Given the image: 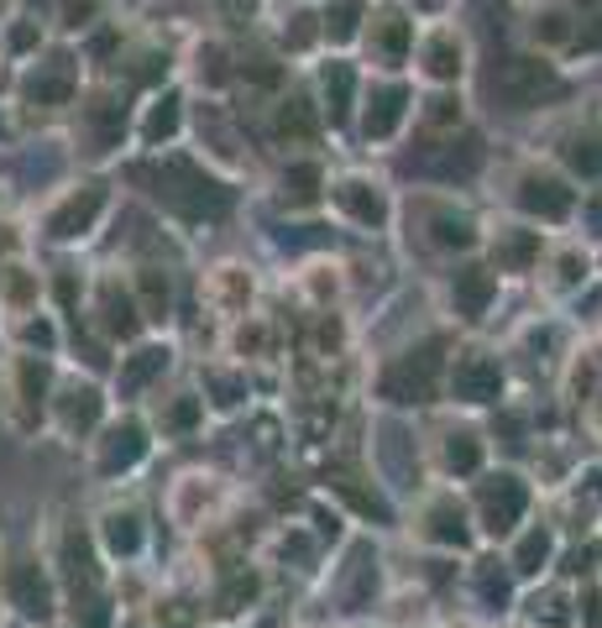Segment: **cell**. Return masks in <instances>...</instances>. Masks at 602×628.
<instances>
[{
    "label": "cell",
    "mask_w": 602,
    "mask_h": 628,
    "mask_svg": "<svg viewBox=\"0 0 602 628\" xmlns=\"http://www.w3.org/2000/svg\"><path fill=\"white\" fill-rule=\"evenodd\" d=\"M131 179L148 183L157 209L179 226H210L231 215V183L194 152H157L142 168H131Z\"/></svg>",
    "instance_id": "cell-1"
},
{
    "label": "cell",
    "mask_w": 602,
    "mask_h": 628,
    "mask_svg": "<svg viewBox=\"0 0 602 628\" xmlns=\"http://www.w3.org/2000/svg\"><path fill=\"white\" fill-rule=\"evenodd\" d=\"M446 367H451V341L446 335H424L414 346H404L398 357L383 361L372 393L388 409H424L446 393Z\"/></svg>",
    "instance_id": "cell-2"
},
{
    "label": "cell",
    "mask_w": 602,
    "mask_h": 628,
    "mask_svg": "<svg viewBox=\"0 0 602 628\" xmlns=\"http://www.w3.org/2000/svg\"><path fill=\"white\" fill-rule=\"evenodd\" d=\"M116 209V189L111 179H74V183H59L42 209H37V236L53 241V246H85L94 241V231L111 220Z\"/></svg>",
    "instance_id": "cell-3"
},
{
    "label": "cell",
    "mask_w": 602,
    "mask_h": 628,
    "mask_svg": "<svg viewBox=\"0 0 602 628\" xmlns=\"http://www.w3.org/2000/svg\"><path fill=\"white\" fill-rule=\"evenodd\" d=\"M503 205L513 209V220L545 231V226H572L576 209H581V194L561 168H550L540 157H524L503 179Z\"/></svg>",
    "instance_id": "cell-4"
},
{
    "label": "cell",
    "mask_w": 602,
    "mask_h": 628,
    "mask_svg": "<svg viewBox=\"0 0 602 628\" xmlns=\"http://www.w3.org/2000/svg\"><path fill=\"white\" fill-rule=\"evenodd\" d=\"M53 357H37V351H11L0 361V414L11 430L31 435L42 419H48V403H53Z\"/></svg>",
    "instance_id": "cell-5"
},
{
    "label": "cell",
    "mask_w": 602,
    "mask_h": 628,
    "mask_svg": "<svg viewBox=\"0 0 602 628\" xmlns=\"http://www.w3.org/2000/svg\"><path fill=\"white\" fill-rule=\"evenodd\" d=\"M414 85L404 74H372L361 79V100H357V137L361 148H393L409 126H414Z\"/></svg>",
    "instance_id": "cell-6"
},
{
    "label": "cell",
    "mask_w": 602,
    "mask_h": 628,
    "mask_svg": "<svg viewBox=\"0 0 602 628\" xmlns=\"http://www.w3.org/2000/svg\"><path fill=\"white\" fill-rule=\"evenodd\" d=\"M85 94V53L79 48H42L31 63H22L16 100L37 111H74Z\"/></svg>",
    "instance_id": "cell-7"
},
{
    "label": "cell",
    "mask_w": 602,
    "mask_h": 628,
    "mask_svg": "<svg viewBox=\"0 0 602 628\" xmlns=\"http://www.w3.org/2000/svg\"><path fill=\"white\" fill-rule=\"evenodd\" d=\"M325 209H331L341 226L351 231H367V236H388L393 220H398V200L383 179L361 174V168H346L335 174L331 189H325Z\"/></svg>",
    "instance_id": "cell-8"
},
{
    "label": "cell",
    "mask_w": 602,
    "mask_h": 628,
    "mask_svg": "<svg viewBox=\"0 0 602 628\" xmlns=\"http://www.w3.org/2000/svg\"><path fill=\"white\" fill-rule=\"evenodd\" d=\"M414 79L424 90H461L466 74H472V42L456 22H435V27H420V42H414Z\"/></svg>",
    "instance_id": "cell-9"
},
{
    "label": "cell",
    "mask_w": 602,
    "mask_h": 628,
    "mask_svg": "<svg viewBox=\"0 0 602 628\" xmlns=\"http://www.w3.org/2000/svg\"><path fill=\"white\" fill-rule=\"evenodd\" d=\"M414 42H420V22L398 5V0H383L367 11V27H361L357 48L361 59L372 63V74H404L409 59H414Z\"/></svg>",
    "instance_id": "cell-10"
},
{
    "label": "cell",
    "mask_w": 602,
    "mask_h": 628,
    "mask_svg": "<svg viewBox=\"0 0 602 628\" xmlns=\"http://www.w3.org/2000/svg\"><path fill=\"white\" fill-rule=\"evenodd\" d=\"M529 503H535V492H529V482L518 472H482L477 492H472V524L482 535L503 539L529 518Z\"/></svg>",
    "instance_id": "cell-11"
},
{
    "label": "cell",
    "mask_w": 602,
    "mask_h": 628,
    "mask_svg": "<svg viewBox=\"0 0 602 628\" xmlns=\"http://www.w3.org/2000/svg\"><path fill=\"white\" fill-rule=\"evenodd\" d=\"M420 236L435 257H477L482 252V226L466 205H456L451 194H430L420 200Z\"/></svg>",
    "instance_id": "cell-12"
},
{
    "label": "cell",
    "mask_w": 602,
    "mask_h": 628,
    "mask_svg": "<svg viewBox=\"0 0 602 628\" xmlns=\"http://www.w3.org/2000/svg\"><path fill=\"white\" fill-rule=\"evenodd\" d=\"M446 398L461 403V409H492V403L503 398V357L487 351V346L451 351V367H446Z\"/></svg>",
    "instance_id": "cell-13"
},
{
    "label": "cell",
    "mask_w": 602,
    "mask_h": 628,
    "mask_svg": "<svg viewBox=\"0 0 602 628\" xmlns=\"http://www.w3.org/2000/svg\"><path fill=\"white\" fill-rule=\"evenodd\" d=\"M200 299H205V309H210L215 320L236 325V320H246L257 309V268L241 262V257H220L200 278Z\"/></svg>",
    "instance_id": "cell-14"
},
{
    "label": "cell",
    "mask_w": 602,
    "mask_h": 628,
    "mask_svg": "<svg viewBox=\"0 0 602 628\" xmlns=\"http://www.w3.org/2000/svg\"><path fill=\"white\" fill-rule=\"evenodd\" d=\"M79 142L90 148V157H111L126 142V90L116 79L111 85H94L90 94H79Z\"/></svg>",
    "instance_id": "cell-15"
},
{
    "label": "cell",
    "mask_w": 602,
    "mask_h": 628,
    "mask_svg": "<svg viewBox=\"0 0 602 628\" xmlns=\"http://www.w3.org/2000/svg\"><path fill=\"white\" fill-rule=\"evenodd\" d=\"M482 262L498 272V278H529V272H540L545 262V231L540 226H524V220H503V226H492L487 236H482Z\"/></svg>",
    "instance_id": "cell-16"
},
{
    "label": "cell",
    "mask_w": 602,
    "mask_h": 628,
    "mask_svg": "<svg viewBox=\"0 0 602 628\" xmlns=\"http://www.w3.org/2000/svg\"><path fill=\"white\" fill-rule=\"evenodd\" d=\"M498 94H503L509 111H540V105H550V100L566 94V74H561L550 59H540V53H524V59L503 63Z\"/></svg>",
    "instance_id": "cell-17"
},
{
    "label": "cell",
    "mask_w": 602,
    "mask_h": 628,
    "mask_svg": "<svg viewBox=\"0 0 602 628\" xmlns=\"http://www.w3.org/2000/svg\"><path fill=\"white\" fill-rule=\"evenodd\" d=\"M189 131V100H183L179 85H168V90H152L148 105H137V120H131V142L142 152H174L179 148V137Z\"/></svg>",
    "instance_id": "cell-18"
},
{
    "label": "cell",
    "mask_w": 602,
    "mask_h": 628,
    "mask_svg": "<svg viewBox=\"0 0 602 628\" xmlns=\"http://www.w3.org/2000/svg\"><path fill=\"white\" fill-rule=\"evenodd\" d=\"M268 131L272 142L289 152V157H309V152L320 148V137H325V116H320V105H315V94H278L268 105Z\"/></svg>",
    "instance_id": "cell-19"
},
{
    "label": "cell",
    "mask_w": 602,
    "mask_h": 628,
    "mask_svg": "<svg viewBox=\"0 0 602 628\" xmlns=\"http://www.w3.org/2000/svg\"><path fill=\"white\" fill-rule=\"evenodd\" d=\"M498 289L503 278L487 268L482 257H461L451 272H446V309H451L461 325H482L498 304Z\"/></svg>",
    "instance_id": "cell-20"
},
{
    "label": "cell",
    "mask_w": 602,
    "mask_h": 628,
    "mask_svg": "<svg viewBox=\"0 0 602 628\" xmlns=\"http://www.w3.org/2000/svg\"><path fill=\"white\" fill-rule=\"evenodd\" d=\"M90 320L105 341H137L142 335V309L131 299V283L120 272H100L90 283Z\"/></svg>",
    "instance_id": "cell-21"
},
{
    "label": "cell",
    "mask_w": 602,
    "mask_h": 628,
    "mask_svg": "<svg viewBox=\"0 0 602 628\" xmlns=\"http://www.w3.org/2000/svg\"><path fill=\"white\" fill-rule=\"evenodd\" d=\"M48 419H53V430H59L63 440L94 435V430L105 424V393H100V383H90V377L59 383V388H53V403H48Z\"/></svg>",
    "instance_id": "cell-22"
},
{
    "label": "cell",
    "mask_w": 602,
    "mask_h": 628,
    "mask_svg": "<svg viewBox=\"0 0 602 628\" xmlns=\"http://www.w3.org/2000/svg\"><path fill=\"white\" fill-rule=\"evenodd\" d=\"M357 100H361L357 59H346V53H325V59L315 63V105H320L325 126H346V120L357 116Z\"/></svg>",
    "instance_id": "cell-23"
},
{
    "label": "cell",
    "mask_w": 602,
    "mask_h": 628,
    "mask_svg": "<svg viewBox=\"0 0 602 628\" xmlns=\"http://www.w3.org/2000/svg\"><path fill=\"white\" fill-rule=\"evenodd\" d=\"M325 189H331V174L325 163L309 152V157H289L278 174H272V200L289 209V215H309V209H325Z\"/></svg>",
    "instance_id": "cell-24"
},
{
    "label": "cell",
    "mask_w": 602,
    "mask_h": 628,
    "mask_svg": "<svg viewBox=\"0 0 602 628\" xmlns=\"http://www.w3.org/2000/svg\"><path fill=\"white\" fill-rule=\"evenodd\" d=\"M524 37H529V48H535L540 59L572 53L576 42H581V16H576V5H566V0H535L529 16H524Z\"/></svg>",
    "instance_id": "cell-25"
},
{
    "label": "cell",
    "mask_w": 602,
    "mask_h": 628,
    "mask_svg": "<svg viewBox=\"0 0 602 628\" xmlns=\"http://www.w3.org/2000/svg\"><path fill=\"white\" fill-rule=\"evenodd\" d=\"M148 430H142V419L120 414L116 424H105L100 430V440H94V477H126L131 466H142L148 461Z\"/></svg>",
    "instance_id": "cell-26"
},
{
    "label": "cell",
    "mask_w": 602,
    "mask_h": 628,
    "mask_svg": "<svg viewBox=\"0 0 602 628\" xmlns=\"http://www.w3.org/2000/svg\"><path fill=\"white\" fill-rule=\"evenodd\" d=\"M5 598L11 607L31 618V624H48L53 618V576L42 561H31V555H16L11 566H5Z\"/></svg>",
    "instance_id": "cell-27"
},
{
    "label": "cell",
    "mask_w": 602,
    "mask_h": 628,
    "mask_svg": "<svg viewBox=\"0 0 602 628\" xmlns=\"http://www.w3.org/2000/svg\"><path fill=\"white\" fill-rule=\"evenodd\" d=\"M414 535H420L424 544H435V550H466L477 529H472V513L461 509V498H456V492H435V498L420 509Z\"/></svg>",
    "instance_id": "cell-28"
},
{
    "label": "cell",
    "mask_w": 602,
    "mask_h": 628,
    "mask_svg": "<svg viewBox=\"0 0 602 628\" xmlns=\"http://www.w3.org/2000/svg\"><path fill=\"white\" fill-rule=\"evenodd\" d=\"M48 299V272L31 268L27 257H11L5 268H0V315L11 320V325H22L27 315H37Z\"/></svg>",
    "instance_id": "cell-29"
},
{
    "label": "cell",
    "mask_w": 602,
    "mask_h": 628,
    "mask_svg": "<svg viewBox=\"0 0 602 628\" xmlns=\"http://www.w3.org/2000/svg\"><path fill=\"white\" fill-rule=\"evenodd\" d=\"M183 68H189V79L194 85H205V94H226L231 85H236V53H231V42L226 37H200L194 48H189V59H183Z\"/></svg>",
    "instance_id": "cell-30"
},
{
    "label": "cell",
    "mask_w": 602,
    "mask_h": 628,
    "mask_svg": "<svg viewBox=\"0 0 602 628\" xmlns=\"http://www.w3.org/2000/svg\"><path fill=\"white\" fill-rule=\"evenodd\" d=\"M174 367V346L168 341H142V346H131L116 367V393L120 398H137V393H148L163 372Z\"/></svg>",
    "instance_id": "cell-31"
},
{
    "label": "cell",
    "mask_w": 602,
    "mask_h": 628,
    "mask_svg": "<svg viewBox=\"0 0 602 628\" xmlns=\"http://www.w3.org/2000/svg\"><path fill=\"white\" fill-rule=\"evenodd\" d=\"M131 299L142 309V325H168L174 320V278L163 262H137L131 268Z\"/></svg>",
    "instance_id": "cell-32"
},
{
    "label": "cell",
    "mask_w": 602,
    "mask_h": 628,
    "mask_svg": "<svg viewBox=\"0 0 602 628\" xmlns=\"http://www.w3.org/2000/svg\"><path fill=\"white\" fill-rule=\"evenodd\" d=\"M555 163L572 183H602V131L592 126H572L555 142Z\"/></svg>",
    "instance_id": "cell-33"
},
{
    "label": "cell",
    "mask_w": 602,
    "mask_h": 628,
    "mask_svg": "<svg viewBox=\"0 0 602 628\" xmlns=\"http://www.w3.org/2000/svg\"><path fill=\"white\" fill-rule=\"evenodd\" d=\"M440 472L456 482H466V477H482L487 472V440H482L472 424H456V430H446L440 435Z\"/></svg>",
    "instance_id": "cell-34"
},
{
    "label": "cell",
    "mask_w": 602,
    "mask_h": 628,
    "mask_svg": "<svg viewBox=\"0 0 602 628\" xmlns=\"http://www.w3.org/2000/svg\"><path fill=\"white\" fill-rule=\"evenodd\" d=\"M294 283H299L304 304L320 315V309H331V304L346 294V262H341V257H304Z\"/></svg>",
    "instance_id": "cell-35"
},
{
    "label": "cell",
    "mask_w": 602,
    "mask_h": 628,
    "mask_svg": "<svg viewBox=\"0 0 602 628\" xmlns=\"http://www.w3.org/2000/svg\"><path fill=\"white\" fill-rule=\"evenodd\" d=\"M325 37H320V5H289L283 22H278V59H309L320 53Z\"/></svg>",
    "instance_id": "cell-36"
},
{
    "label": "cell",
    "mask_w": 602,
    "mask_h": 628,
    "mask_svg": "<svg viewBox=\"0 0 602 628\" xmlns=\"http://www.w3.org/2000/svg\"><path fill=\"white\" fill-rule=\"evenodd\" d=\"M142 544H148V529H142V513L137 509H105L100 513V550H105L111 561L142 555Z\"/></svg>",
    "instance_id": "cell-37"
},
{
    "label": "cell",
    "mask_w": 602,
    "mask_h": 628,
    "mask_svg": "<svg viewBox=\"0 0 602 628\" xmlns=\"http://www.w3.org/2000/svg\"><path fill=\"white\" fill-rule=\"evenodd\" d=\"M367 0H325L320 5V37H325V48L331 53H346V48H357L361 27H367Z\"/></svg>",
    "instance_id": "cell-38"
},
{
    "label": "cell",
    "mask_w": 602,
    "mask_h": 628,
    "mask_svg": "<svg viewBox=\"0 0 602 628\" xmlns=\"http://www.w3.org/2000/svg\"><path fill=\"white\" fill-rule=\"evenodd\" d=\"M215 498H220V482L205 477V472H189V477L174 482V498H168V513L179 518L183 529H194V524H205V513L215 509Z\"/></svg>",
    "instance_id": "cell-39"
},
{
    "label": "cell",
    "mask_w": 602,
    "mask_h": 628,
    "mask_svg": "<svg viewBox=\"0 0 602 628\" xmlns=\"http://www.w3.org/2000/svg\"><path fill=\"white\" fill-rule=\"evenodd\" d=\"M414 126L435 131V137H456L466 126V94L461 90H430L424 100H414Z\"/></svg>",
    "instance_id": "cell-40"
},
{
    "label": "cell",
    "mask_w": 602,
    "mask_h": 628,
    "mask_svg": "<svg viewBox=\"0 0 602 628\" xmlns=\"http://www.w3.org/2000/svg\"><path fill=\"white\" fill-rule=\"evenodd\" d=\"M205 414H210V409H205V398H200V393H189V388L168 393V398L157 403V430H163L168 440H189V435L205 424Z\"/></svg>",
    "instance_id": "cell-41"
},
{
    "label": "cell",
    "mask_w": 602,
    "mask_h": 628,
    "mask_svg": "<svg viewBox=\"0 0 602 628\" xmlns=\"http://www.w3.org/2000/svg\"><path fill=\"white\" fill-rule=\"evenodd\" d=\"M53 27L63 42H85L105 27V0H53Z\"/></svg>",
    "instance_id": "cell-42"
},
{
    "label": "cell",
    "mask_w": 602,
    "mask_h": 628,
    "mask_svg": "<svg viewBox=\"0 0 602 628\" xmlns=\"http://www.w3.org/2000/svg\"><path fill=\"white\" fill-rule=\"evenodd\" d=\"M59 555H63V576H68L74 598H79V592H94V550H90V535L68 524V529H63V539H59Z\"/></svg>",
    "instance_id": "cell-43"
},
{
    "label": "cell",
    "mask_w": 602,
    "mask_h": 628,
    "mask_svg": "<svg viewBox=\"0 0 602 628\" xmlns=\"http://www.w3.org/2000/svg\"><path fill=\"white\" fill-rule=\"evenodd\" d=\"M42 48H48V31L37 27L31 16H22V11H16V16H11V22L0 27V59L31 63L37 53H42Z\"/></svg>",
    "instance_id": "cell-44"
},
{
    "label": "cell",
    "mask_w": 602,
    "mask_h": 628,
    "mask_svg": "<svg viewBox=\"0 0 602 628\" xmlns=\"http://www.w3.org/2000/svg\"><path fill=\"white\" fill-rule=\"evenodd\" d=\"M545 283H550V294H576L581 283H587V272H592V257L581 252V246H555L550 252V262H545Z\"/></svg>",
    "instance_id": "cell-45"
},
{
    "label": "cell",
    "mask_w": 602,
    "mask_h": 628,
    "mask_svg": "<svg viewBox=\"0 0 602 628\" xmlns=\"http://www.w3.org/2000/svg\"><path fill=\"white\" fill-rule=\"evenodd\" d=\"M550 555H555V535L545 524H535V529L518 535V544H513V555H509V571L513 576H540L550 566Z\"/></svg>",
    "instance_id": "cell-46"
},
{
    "label": "cell",
    "mask_w": 602,
    "mask_h": 628,
    "mask_svg": "<svg viewBox=\"0 0 602 628\" xmlns=\"http://www.w3.org/2000/svg\"><path fill=\"white\" fill-rule=\"evenodd\" d=\"M241 398H246V372H236V367H210L205 372V409L231 414V409H241Z\"/></svg>",
    "instance_id": "cell-47"
},
{
    "label": "cell",
    "mask_w": 602,
    "mask_h": 628,
    "mask_svg": "<svg viewBox=\"0 0 602 628\" xmlns=\"http://www.w3.org/2000/svg\"><path fill=\"white\" fill-rule=\"evenodd\" d=\"M231 357H241V361L272 357V325L262 320V315H246V320H236V330H231Z\"/></svg>",
    "instance_id": "cell-48"
},
{
    "label": "cell",
    "mask_w": 602,
    "mask_h": 628,
    "mask_svg": "<svg viewBox=\"0 0 602 628\" xmlns=\"http://www.w3.org/2000/svg\"><path fill=\"white\" fill-rule=\"evenodd\" d=\"M257 592H262V576L257 571H231L226 581H220V592H215V607L220 613H241V607H252L257 602Z\"/></svg>",
    "instance_id": "cell-49"
},
{
    "label": "cell",
    "mask_w": 602,
    "mask_h": 628,
    "mask_svg": "<svg viewBox=\"0 0 602 628\" xmlns=\"http://www.w3.org/2000/svg\"><path fill=\"white\" fill-rule=\"evenodd\" d=\"M16 335L27 341V351H37V357H53V351H59V341H63L48 309H37V315H27V320L16 325Z\"/></svg>",
    "instance_id": "cell-50"
},
{
    "label": "cell",
    "mask_w": 602,
    "mask_h": 628,
    "mask_svg": "<svg viewBox=\"0 0 602 628\" xmlns=\"http://www.w3.org/2000/svg\"><path fill=\"white\" fill-rule=\"evenodd\" d=\"M346 351V320L335 315V309H320L315 315V357L320 361H331Z\"/></svg>",
    "instance_id": "cell-51"
},
{
    "label": "cell",
    "mask_w": 602,
    "mask_h": 628,
    "mask_svg": "<svg viewBox=\"0 0 602 628\" xmlns=\"http://www.w3.org/2000/svg\"><path fill=\"white\" fill-rule=\"evenodd\" d=\"M477 592L487 607H503L513 592V571L498 566V561H477Z\"/></svg>",
    "instance_id": "cell-52"
},
{
    "label": "cell",
    "mask_w": 602,
    "mask_h": 628,
    "mask_svg": "<svg viewBox=\"0 0 602 628\" xmlns=\"http://www.w3.org/2000/svg\"><path fill=\"white\" fill-rule=\"evenodd\" d=\"M367 587H377V561H372V550H357L351 571H346V607H361Z\"/></svg>",
    "instance_id": "cell-53"
},
{
    "label": "cell",
    "mask_w": 602,
    "mask_h": 628,
    "mask_svg": "<svg viewBox=\"0 0 602 628\" xmlns=\"http://www.w3.org/2000/svg\"><path fill=\"white\" fill-rule=\"evenodd\" d=\"M74 618H79V628H111V602L100 592H79L74 598Z\"/></svg>",
    "instance_id": "cell-54"
},
{
    "label": "cell",
    "mask_w": 602,
    "mask_h": 628,
    "mask_svg": "<svg viewBox=\"0 0 602 628\" xmlns=\"http://www.w3.org/2000/svg\"><path fill=\"white\" fill-rule=\"evenodd\" d=\"M529 618L545 628H566L572 624V613H566V598H555V592H545V598L529 602Z\"/></svg>",
    "instance_id": "cell-55"
},
{
    "label": "cell",
    "mask_w": 602,
    "mask_h": 628,
    "mask_svg": "<svg viewBox=\"0 0 602 628\" xmlns=\"http://www.w3.org/2000/svg\"><path fill=\"white\" fill-rule=\"evenodd\" d=\"M398 5H404L414 22H430V27H435V22H446V16L456 11V0H398Z\"/></svg>",
    "instance_id": "cell-56"
},
{
    "label": "cell",
    "mask_w": 602,
    "mask_h": 628,
    "mask_svg": "<svg viewBox=\"0 0 602 628\" xmlns=\"http://www.w3.org/2000/svg\"><path fill=\"white\" fill-rule=\"evenodd\" d=\"M11 16H16V0H0V27H5Z\"/></svg>",
    "instance_id": "cell-57"
},
{
    "label": "cell",
    "mask_w": 602,
    "mask_h": 628,
    "mask_svg": "<svg viewBox=\"0 0 602 628\" xmlns=\"http://www.w3.org/2000/svg\"><path fill=\"white\" fill-rule=\"evenodd\" d=\"M289 5H325V0H289Z\"/></svg>",
    "instance_id": "cell-58"
},
{
    "label": "cell",
    "mask_w": 602,
    "mask_h": 628,
    "mask_svg": "<svg viewBox=\"0 0 602 628\" xmlns=\"http://www.w3.org/2000/svg\"><path fill=\"white\" fill-rule=\"evenodd\" d=\"M0 137H5V116H0Z\"/></svg>",
    "instance_id": "cell-59"
},
{
    "label": "cell",
    "mask_w": 602,
    "mask_h": 628,
    "mask_svg": "<svg viewBox=\"0 0 602 628\" xmlns=\"http://www.w3.org/2000/svg\"><path fill=\"white\" fill-rule=\"evenodd\" d=\"M0 63H5V59H0Z\"/></svg>",
    "instance_id": "cell-60"
}]
</instances>
